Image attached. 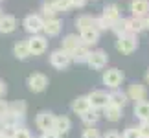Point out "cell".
<instances>
[{
    "mask_svg": "<svg viewBox=\"0 0 149 138\" xmlns=\"http://www.w3.org/2000/svg\"><path fill=\"white\" fill-rule=\"evenodd\" d=\"M123 77L125 76H123L122 70H118V68H107V70H103L101 81L107 89L116 90V89H120V85L123 83Z\"/></svg>",
    "mask_w": 149,
    "mask_h": 138,
    "instance_id": "6da1fadb",
    "label": "cell"
},
{
    "mask_svg": "<svg viewBox=\"0 0 149 138\" xmlns=\"http://www.w3.org/2000/svg\"><path fill=\"white\" fill-rule=\"evenodd\" d=\"M22 26H24V30L30 33V35H39V33L44 30V17L39 15V13L26 15L24 20H22Z\"/></svg>",
    "mask_w": 149,
    "mask_h": 138,
    "instance_id": "7a4b0ae2",
    "label": "cell"
},
{
    "mask_svg": "<svg viewBox=\"0 0 149 138\" xmlns=\"http://www.w3.org/2000/svg\"><path fill=\"white\" fill-rule=\"evenodd\" d=\"M138 48V39L133 33H127V35H122L116 39V50L123 55H131L133 52H136Z\"/></svg>",
    "mask_w": 149,
    "mask_h": 138,
    "instance_id": "3957f363",
    "label": "cell"
},
{
    "mask_svg": "<svg viewBox=\"0 0 149 138\" xmlns=\"http://www.w3.org/2000/svg\"><path fill=\"white\" fill-rule=\"evenodd\" d=\"M70 63H72V55L63 48L54 50L50 54V65L54 68H57V70H65V68L70 66Z\"/></svg>",
    "mask_w": 149,
    "mask_h": 138,
    "instance_id": "277c9868",
    "label": "cell"
},
{
    "mask_svg": "<svg viewBox=\"0 0 149 138\" xmlns=\"http://www.w3.org/2000/svg\"><path fill=\"white\" fill-rule=\"evenodd\" d=\"M87 96L90 100V107L96 109V111H103V109L111 105V94L107 90H92Z\"/></svg>",
    "mask_w": 149,
    "mask_h": 138,
    "instance_id": "5b68a950",
    "label": "cell"
},
{
    "mask_svg": "<svg viewBox=\"0 0 149 138\" xmlns=\"http://www.w3.org/2000/svg\"><path fill=\"white\" fill-rule=\"evenodd\" d=\"M107 61H109V55L105 50H92L90 52V57H88V63L87 65L92 68V70H103V68L107 66Z\"/></svg>",
    "mask_w": 149,
    "mask_h": 138,
    "instance_id": "8992f818",
    "label": "cell"
},
{
    "mask_svg": "<svg viewBox=\"0 0 149 138\" xmlns=\"http://www.w3.org/2000/svg\"><path fill=\"white\" fill-rule=\"evenodd\" d=\"M26 85H28V89L31 92H42L48 87V77L44 76V74H41V72L30 74L28 79H26Z\"/></svg>",
    "mask_w": 149,
    "mask_h": 138,
    "instance_id": "52a82bcc",
    "label": "cell"
},
{
    "mask_svg": "<svg viewBox=\"0 0 149 138\" xmlns=\"http://www.w3.org/2000/svg\"><path fill=\"white\" fill-rule=\"evenodd\" d=\"M28 44H30V50H31V55H41L48 50V37L46 35H31L30 39H26Z\"/></svg>",
    "mask_w": 149,
    "mask_h": 138,
    "instance_id": "ba28073f",
    "label": "cell"
},
{
    "mask_svg": "<svg viewBox=\"0 0 149 138\" xmlns=\"http://www.w3.org/2000/svg\"><path fill=\"white\" fill-rule=\"evenodd\" d=\"M54 123H55V114L52 111H41L35 116V125L37 129H41V133L54 129Z\"/></svg>",
    "mask_w": 149,
    "mask_h": 138,
    "instance_id": "9c48e42d",
    "label": "cell"
},
{
    "mask_svg": "<svg viewBox=\"0 0 149 138\" xmlns=\"http://www.w3.org/2000/svg\"><path fill=\"white\" fill-rule=\"evenodd\" d=\"M127 94H129V100H131V101L138 103V101H144L146 98H147V89H146V85H144V83L134 81V83H131V85H129Z\"/></svg>",
    "mask_w": 149,
    "mask_h": 138,
    "instance_id": "30bf717a",
    "label": "cell"
},
{
    "mask_svg": "<svg viewBox=\"0 0 149 138\" xmlns=\"http://www.w3.org/2000/svg\"><path fill=\"white\" fill-rule=\"evenodd\" d=\"M129 11H131L133 17L147 19V17H149V0H131Z\"/></svg>",
    "mask_w": 149,
    "mask_h": 138,
    "instance_id": "8fae6325",
    "label": "cell"
},
{
    "mask_svg": "<svg viewBox=\"0 0 149 138\" xmlns=\"http://www.w3.org/2000/svg\"><path fill=\"white\" fill-rule=\"evenodd\" d=\"M70 109H72V112L74 114H79V116H83L87 111H90V100H88V96H77L76 100H72L70 103Z\"/></svg>",
    "mask_w": 149,
    "mask_h": 138,
    "instance_id": "7c38bea8",
    "label": "cell"
},
{
    "mask_svg": "<svg viewBox=\"0 0 149 138\" xmlns=\"http://www.w3.org/2000/svg\"><path fill=\"white\" fill-rule=\"evenodd\" d=\"M83 44L81 41V35H77V33H68V35L63 37V41H61V48L63 50H66L68 54H72L76 48H79V46Z\"/></svg>",
    "mask_w": 149,
    "mask_h": 138,
    "instance_id": "4fadbf2b",
    "label": "cell"
},
{
    "mask_svg": "<svg viewBox=\"0 0 149 138\" xmlns=\"http://www.w3.org/2000/svg\"><path fill=\"white\" fill-rule=\"evenodd\" d=\"M61 30H63V22L57 19V17L44 20V30H42V33L46 37H57L61 33Z\"/></svg>",
    "mask_w": 149,
    "mask_h": 138,
    "instance_id": "5bb4252c",
    "label": "cell"
},
{
    "mask_svg": "<svg viewBox=\"0 0 149 138\" xmlns=\"http://www.w3.org/2000/svg\"><path fill=\"white\" fill-rule=\"evenodd\" d=\"M127 30H129V33H133V35H138V33H142L144 30H147V20L131 15L127 19Z\"/></svg>",
    "mask_w": 149,
    "mask_h": 138,
    "instance_id": "9a60e30c",
    "label": "cell"
},
{
    "mask_svg": "<svg viewBox=\"0 0 149 138\" xmlns=\"http://www.w3.org/2000/svg\"><path fill=\"white\" fill-rule=\"evenodd\" d=\"M90 50L87 44H81L79 48H76L72 52V63H76V65H83V63H88V57H90Z\"/></svg>",
    "mask_w": 149,
    "mask_h": 138,
    "instance_id": "2e32d148",
    "label": "cell"
},
{
    "mask_svg": "<svg viewBox=\"0 0 149 138\" xmlns=\"http://www.w3.org/2000/svg\"><path fill=\"white\" fill-rule=\"evenodd\" d=\"M74 24H76L79 33L85 31V30H92V28H96V17H92V15H79Z\"/></svg>",
    "mask_w": 149,
    "mask_h": 138,
    "instance_id": "e0dca14e",
    "label": "cell"
},
{
    "mask_svg": "<svg viewBox=\"0 0 149 138\" xmlns=\"http://www.w3.org/2000/svg\"><path fill=\"white\" fill-rule=\"evenodd\" d=\"M13 55L20 61H26L28 57L31 55V50H30V44L28 41H17L15 46H13Z\"/></svg>",
    "mask_w": 149,
    "mask_h": 138,
    "instance_id": "ac0fdd59",
    "label": "cell"
},
{
    "mask_svg": "<svg viewBox=\"0 0 149 138\" xmlns=\"http://www.w3.org/2000/svg\"><path fill=\"white\" fill-rule=\"evenodd\" d=\"M109 94H111V105H116V107H122V109H123V107L131 101L127 92H123V90H120V89L111 90Z\"/></svg>",
    "mask_w": 149,
    "mask_h": 138,
    "instance_id": "d6986e66",
    "label": "cell"
},
{
    "mask_svg": "<svg viewBox=\"0 0 149 138\" xmlns=\"http://www.w3.org/2000/svg\"><path fill=\"white\" fill-rule=\"evenodd\" d=\"M133 112H134V116L138 118L140 122H149V101L144 100V101L134 103Z\"/></svg>",
    "mask_w": 149,
    "mask_h": 138,
    "instance_id": "ffe728a7",
    "label": "cell"
},
{
    "mask_svg": "<svg viewBox=\"0 0 149 138\" xmlns=\"http://www.w3.org/2000/svg\"><path fill=\"white\" fill-rule=\"evenodd\" d=\"M72 129V122L68 116H55V123H54V131H57L61 136L68 135Z\"/></svg>",
    "mask_w": 149,
    "mask_h": 138,
    "instance_id": "44dd1931",
    "label": "cell"
},
{
    "mask_svg": "<svg viewBox=\"0 0 149 138\" xmlns=\"http://www.w3.org/2000/svg\"><path fill=\"white\" fill-rule=\"evenodd\" d=\"M103 116H105L107 122H120L123 116V109L116 105H109L107 109H103Z\"/></svg>",
    "mask_w": 149,
    "mask_h": 138,
    "instance_id": "7402d4cb",
    "label": "cell"
},
{
    "mask_svg": "<svg viewBox=\"0 0 149 138\" xmlns=\"http://www.w3.org/2000/svg\"><path fill=\"white\" fill-rule=\"evenodd\" d=\"M79 35H81L83 44H87L88 48L94 46V44H98V41H100V31L96 30V28H92V30H85V31L79 33Z\"/></svg>",
    "mask_w": 149,
    "mask_h": 138,
    "instance_id": "603a6c76",
    "label": "cell"
},
{
    "mask_svg": "<svg viewBox=\"0 0 149 138\" xmlns=\"http://www.w3.org/2000/svg\"><path fill=\"white\" fill-rule=\"evenodd\" d=\"M103 17H107L109 20H118V19H122V13H120V6L118 4H114V2H111V4H105L103 6V13H101Z\"/></svg>",
    "mask_w": 149,
    "mask_h": 138,
    "instance_id": "cb8c5ba5",
    "label": "cell"
},
{
    "mask_svg": "<svg viewBox=\"0 0 149 138\" xmlns=\"http://www.w3.org/2000/svg\"><path fill=\"white\" fill-rule=\"evenodd\" d=\"M17 30V19L13 15H4L0 19V33H11Z\"/></svg>",
    "mask_w": 149,
    "mask_h": 138,
    "instance_id": "d4e9b609",
    "label": "cell"
},
{
    "mask_svg": "<svg viewBox=\"0 0 149 138\" xmlns=\"http://www.w3.org/2000/svg\"><path fill=\"white\" fill-rule=\"evenodd\" d=\"M114 35H116V39L118 37H122V35H127L129 33V30H127V19H118V20H114L112 22V30H111Z\"/></svg>",
    "mask_w": 149,
    "mask_h": 138,
    "instance_id": "484cf974",
    "label": "cell"
},
{
    "mask_svg": "<svg viewBox=\"0 0 149 138\" xmlns=\"http://www.w3.org/2000/svg\"><path fill=\"white\" fill-rule=\"evenodd\" d=\"M100 120V111H96V109H90V111H87L81 116V122L87 125V127H94L96 123H98Z\"/></svg>",
    "mask_w": 149,
    "mask_h": 138,
    "instance_id": "4316f807",
    "label": "cell"
},
{
    "mask_svg": "<svg viewBox=\"0 0 149 138\" xmlns=\"http://www.w3.org/2000/svg\"><path fill=\"white\" fill-rule=\"evenodd\" d=\"M26 111H28V105H26V101H22V100H15V101L9 103V114L26 116Z\"/></svg>",
    "mask_w": 149,
    "mask_h": 138,
    "instance_id": "83f0119b",
    "label": "cell"
},
{
    "mask_svg": "<svg viewBox=\"0 0 149 138\" xmlns=\"http://www.w3.org/2000/svg\"><path fill=\"white\" fill-rule=\"evenodd\" d=\"M55 13H57V9L54 6V0H44L42 6H41V15L44 17V20H46V19H54Z\"/></svg>",
    "mask_w": 149,
    "mask_h": 138,
    "instance_id": "f1b7e54d",
    "label": "cell"
},
{
    "mask_svg": "<svg viewBox=\"0 0 149 138\" xmlns=\"http://www.w3.org/2000/svg\"><path fill=\"white\" fill-rule=\"evenodd\" d=\"M96 30H98L100 33L101 31H107V30H112V20H109L107 17H96Z\"/></svg>",
    "mask_w": 149,
    "mask_h": 138,
    "instance_id": "f546056e",
    "label": "cell"
},
{
    "mask_svg": "<svg viewBox=\"0 0 149 138\" xmlns=\"http://www.w3.org/2000/svg\"><path fill=\"white\" fill-rule=\"evenodd\" d=\"M122 138H142L138 125H129V127L122 133Z\"/></svg>",
    "mask_w": 149,
    "mask_h": 138,
    "instance_id": "4dcf8cb0",
    "label": "cell"
},
{
    "mask_svg": "<svg viewBox=\"0 0 149 138\" xmlns=\"http://www.w3.org/2000/svg\"><path fill=\"white\" fill-rule=\"evenodd\" d=\"M54 6H55L57 13H59V11H68V9H72V8H74V2H72V0H54Z\"/></svg>",
    "mask_w": 149,
    "mask_h": 138,
    "instance_id": "1f68e13d",
    "label": "cell"
},
{
    "mask_svg": "<svg viewBox=\"0 0 149 138\" xmlns=\"http://www.w3.org/2000/svg\"><path fill=\"white\" fill-rule=\"evenodd\" d=\"M11 138H33V136H31V133L26 129V125H24V127H17L13 131V135H11Z\"/></svg>",
    "mask_w": 149,
    "mask_h": 138,
    "instance_id": "d6a6232c",
    "label": "cell"
},
{
    "mask_svg": "<svg viewBox=\"0 0 149 138\" xmlns=\"http://www.w3.org/2000/svg\"><path fill=\"white\" fill-rule=\"evenodd\" d=\"M81 138H103V135L100 133L98 129H94V127H87V129L83 131Z\"/></svg>",
    "mask_w": 149,
    "mask_h": 138,
    "instance_id": "836d02e7",
    "label": "cell"
},
{
    "mask_svg": "<svg viewBox=\"0 0 149 138\" xmlns=\"http://www.w3.org/2000/svg\"><path fill=\"white\" fill-rule=\"evenodd\" d=\"M138 129H140L142 138H149V122H140L138 123Z\"/></svg>",
    "mask_w": 149,
    "mask_h": 138,
    "instance_id": "e575fe53",
    "label": "cell"
},
{
    "mask_svg": "<svg viewBox=\"0 0 149 138\" xmlns=\"http://www.w3.org/2000/svg\"><path fill=\"white\" fill-rule=\"evenodd\" d=\"M8 114H9V103L0 100V120H2L4 116H8Z\"/></svg>",
    "mask_w": 149,
    "mask_h": 138,
    "instance_id": "d590c367",
    "label": "cell"
},
{
    "mask_svg": "<svg viewBox=\"0 0 149 138\" xmlns=\"http://www.w3.org/2000/svg\"><path fill=\"white\" fill-rule=\"evenodd\" d=\"M39 138H61V135L57 133V131H54V129H50V131H44V133L39 136Z\"/></svg>",
    "mask_w": 149,
    "mask_h": 138,
    "instance_id": "8d00e7d4",
    "label": "cell"
},
{
    "mask_svg": "<svg viewBox=\"0 0 149 138\" xmlns=\"http://www.w3.org/2000/svg\"><path fill=\"white\" fill-rule=\"evenodd\" d=\"M103 138H122V135H120L118 131H107V133L103 135Z\"/></svg>",
    "mask_w": 149,
    "mask_h": 138,
    "instance_id": "74e56055",
    "label": "cell"
},
{
    "mask_svg": "<svg viewBox=\"0 0 149 138\" xmlns=\"http://www.w3.org/2000/svg\"><path fill=\"white\" fill-rule=\"evenodd\" d=\"M6 94H8V85H6L2 79H0V100H2Z\"/></svg>",
    "mask_w": 149,
    "mask_h": 138,
    "instance_id": "f35d334b",
    "label": "cell"
},
{
    "mask_svg": "<svg viewBox=\"0 0 149 138\" xmlns=\"http://www.w3.org/2000/svg\"><path fill=\"white\" fill-rule=\"evenodd\" d=\"M72 2H74V8H85L88 0H72Z\"/></svg>",
    "mask_w": 149,
    "mask_h": 138,
    "instance_id": "ab89813d",
    "label": "cell"
},
{
    "mask_svg": "<svg viewBox=\"0 0 149 138\" xmlns=\"http://www.w3.org/2000/svg\"><path fill=\"white\" fill-rule=\"evenodd\" d=\"M146 85H149V68H147V72H146Z\"/></svg>",
    "mask_w": 149,
    "mask_h": 138,
    "instance_id": "60d3db41",
    "label": "cell"
},
{
    "mask_svg": "<svg viewBox=\"0 0 149 138\" xmlns=\"http://www.w3.org/2000/svg\"><path fill=\"white\" fill-rule=\"evenodd\" d=\"M0 138H11L9 135H6V133H0Z\"/></svg>",
    "mask_w": 149,
    "mask_h": 138,
    "instance_id": "b9f144b4",
    "label": "cell"
},
{
    "mask_svg": "<svg viewBox=\"0 0 149 138\" xmlns=\"http://www.w3.org/2000/svg\"><path fill=\"white\" fill-rule=\"evenodd\" d=\"M146 20H147V30H149V17H147V19H146Z\"/></svg>",
    "mask_w": 149,
    "mask_h": 138,
    "instance_id": "7bdbcfd3",
    "label": "cell"
},
{
    "mask_svg": "<svg viewBox=\"0 0 149 138\" xmlns=\"http://www.w3.org/2000/svg\"><path fill=\"white\" fill-rule=\"evenodd\" d=\"M2 17H4V15H2V9H0V19H2Z\"/></svg>",
    "mask_w": 149,
    "mask_h": 138,
    "instance_id": "ee69618b",
    "label": "cell"
}]
</instances>
